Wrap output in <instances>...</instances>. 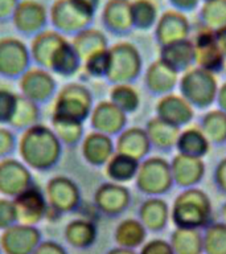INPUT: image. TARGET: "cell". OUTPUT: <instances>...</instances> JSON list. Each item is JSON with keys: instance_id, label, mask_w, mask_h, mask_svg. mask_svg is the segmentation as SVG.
<instances>
[{"instance_id": "cell-1", "label": "cell", "mask_w": 226, "mask_h": 254, "mask_svg": "<svg viewBox=\"0 0 226 254\" xmlns=\"http://www.w3.org/2000/svg\"><path fill=\"white\" fill-rule=\"evenodd\" d=\"M16 151L28 168L37 172H49L62 158L63 146L51 126L39 123L20 134Z\"/></svg>"}, {"instance_id": "cell-2", "label": "cell", "mask_w": 226, "mask_h": 254, "mask_svg": "<svg viewBox=\"0 0 226 254\" xmlns=\"http://www.w3.org/2000/svg\"><path fill=\"white\" fill-rule=\"evenodd\" d=\"M212 214L209 194L198 187L182 190L170 208V220L176 228L204 229L212 222Z\"/></svg>"}, {"instance_id": "cell-3", "label": "cell", "mask_w": 226, "mask_h": 254, "mask_svg": "<svg viewBox=\"0 0 226 254\" xmlns=\"http://www.w3.org/2000/svg\"><path fill=\"white\" fill-rule=\"evenodd\" d=\"M178 90L182 98L193 109L206 110L216 103L218 93V79L210 71L193 66L184 71L178 78Z\"/></svg>"}, {"instance_id": "cell-4", "label": "cell", "mask_w": 226, "mask_h": 254, "mask_svg": "<svg viewBox=\"0 0 226 254\" xmlns=\"http://www.w3.org/2000/svg\"><path fill=\"white\" fill-rule=\"evenodd\" d=\"M94 105V95L86 85L69 82L57 91L53 99L52 115L85 123L89 121Z\"/></svg>"}, {"instance_id": "cell-5", "label": "cell", "mask_w": 226, "mask_h": 254, "mask_svg": "<svg viewBox=\"0 0 226 254\" xmlns=\"http://www.w3.org/2000/svg\"><path fill=\"white\" fill-rule=\"evenodd\" d=\"M135 187L147 197H162L173 188L170 163L163 156H148L139 164Z\"/></svg>"}, {"instance_id": "cell-6", "label": "cell", "mask_w": 226, "mask_h": 254, "mask_svg": "<svg viewBox=\"0 0 226 254\" xmlns=\"http://www.w3.org/2000/svg\"><path fill=\"white\" fill-rule=\"evenodd\" d=\"M111 65L107 82L111 85L136 82L143 74V57L139 48L130 41L110 45Z\"/></svg>"}, {"instance_id": "cell-7", "label": "cell", "mask_w": 226, "mask_h": 254, "mask_svg": "<svg viewBox=\"0 0 226 254\" xmlns=\"http://www.w3.org/2000/svg\"><path fill=\"white\" fill-rule=\"evenodd\" d=\"M44 193L47 197L49 213L63 214L74 213L82 205V193L78 184L69 176L57 175L47 182Z\"/></svg>"}, {"instance_id": "cell-8", "label": "cell", "mask_w": 226, "mask_h": 254, "mask_svg": "<svg viewBox=\"0 0 226 254\" xmlns=\"http://www.w3.org/2000/svg\"><path fill=\"white\" fill-rule=\"evenodd\" d=\"M29 47L16 36L0 37V77L19 79L32 66Z\"/></svg>"}, {"instance_id": "cell-9", "label": "cell", "mask_w": 226, "mask_h": 254, "mask_svg": "<svg viewBox=\"0 0 226 254\" xmlns=\"http://www.w3.org/2000/svg\"><path fill=\"white\" fill-rule=\"evenodd\" d=\"M20 94L40 106L53 101L58 91L55 74L48 69L32 65L17 79Z\"/></svg>"}, {"instance_id": "cell-10", "label": "cell", "mask_w": 226, "mask_h": 254, "mask_svg": "<svg viewBox=\"0 0 226 254\" xmlns=\"http://www.w3.org/2000/svg\"><path fill=\"white\" fill-rule=\"evenodd\" d=\"M94 17L83 13L71 0H55L49 8V24L52 29L63 37H74L83 29L91 27Z\"/></svg>"}, {"instance_id": "cell-11", "label": "cell", "mask_w": 226, "mask_h": 254, "mask_svg": "<svg viewBox=\"0 0 226 254\" xmlns=\"http://www.w3.org/2000/svg\"><path fill=\"white\" fill-rule=\"evenodd\" d=\"M132 194L123 184L105 182L95 190L93 194V204L98 213L106 217L114 218L122 216L130 208Z\"/></svg>"}, {"instance_id": "cell-12", "label": "cell", "mask_w": 226, "mask_h": 254, "mask_svg": "<svg viewBox=\"0 0 226 254\" xmlns=\"http://www.w3.org/2000/svg\"><path fill=\"white\" fill-rule=\"evenodd\" d=\"M11 23L19 35L32 39L48 28L49 9L40 0H21Z\"/></svg>"}, {"instance_id": "cell-13", "label": "cell", "mask_w": 226, "mask_h": 254, "mask_svg": "<svg viewBox=\"0 0 226 254\" xmlns=\"http://www.w3.org/2000/svg\"><path fill=\"white\" fill-rule=\"evenodd\" d=\"M35 184L33 174L20 159H0V196L15 198Z\"/></svg>"}, {"instance_id": "cell-14", "label": "cell", "mask_w": 226, "mask_h": 254, "mask_svg": "<svg viewBox=\"0 0 226 254\" xmlns=\"http://www.w3.org/2000/svg\"><path fill=\"white\" fill-rule=\"evenodd\" d=\"M39 226L15 224L0 233L1 254H32L43 241Z\"/></svg>"}, {"instance_id": "cell-15", "label": "cell", "mask_w": 226, "mask_h": 254, "mask_svg": "<svg viewBox=\"0 0 226 254\" xmlns=\"http://www.w3.org/2000/svg\"><path fill=\"white\" fill-rule=\"evenodd\" d=\"M13 202H15L19 224L37 226L49 214V206L44 190L36 184L29 187L19 196H16Z\"/></svg>"}, {"instance_id": "cell-16", "label": "cell", "mask_w": 226, "mask_h": 254, "mask_svg": "<svg viewBox=\"0 0 226 254\" xmlns=\"http://www.w3.org/2000/svg\"><path fill=\"white\" fill-rule=\"evenodd\" d=\"M127 117L128 115L115 106L114 103L109 99H103L94 105L89 117V122L93 131H98L115 138L127 127Z\"/></svg>"}, {"instance_id": "cell-17", "label": "cell", "mask_w": 226, "mask_h": 254, "mask_svg": "<svg viewBox=\"0 0 226 254\" xmlns=\"http://www.w3.org/2000/svg\"><path fill=\"white\" fill-rule=\"evenodd\" d=\"M194 47V66L217 74L225 66L226 60L220 51L214 32L202 28L192 40Z\"/></svg>"}, {"instance_id": "cell-18", "label": "cell", "mask_w": 226, "mask_h": 254, "mask_svg": "<svg viewBox=\"0 0 226 254\" xmlns=\"http://www.w3.org/2000/svg\"><path fill=\"white\" fill-rule=\"evenodd\" d=\"M103 29L116 37H124L134 31L130 0H106L101 11Z\"/></svg>"}, {"instance_id": "cell-19", "label": "cell", "mask_w": 226, "mask_h": 254, "mask_svg": "<svg viewBox=\"0 0 226 254\" xmlns=\"http://www.w3.org/2000/svg\"><path fill=\"white\" fill-rule=\"evenodd\" d=\"M190 31L192 28L185 13L174 9H168L162 13L154 27L155 40L159 47L189 39Z\"/></svg>"}, {"instance_id": "cell-20", "label": "cell", "mask_w": 226, "mask_h": 254, "mask_svg": "<svg viewBox=\"0 0 226 254\" xmlns=\"http://www.w3.org/2000/svg\"><path fill=\"white\" fill-rule=\"evenodd\" d=\"M170 163L173 184L181 190L197 187L205 176L206 166L204 159L176 154Z\"/></svg>"}, {"instance_id": "cell-21", "label": "cell", "mask_w": 226, "mask_h": 254, "mask_svg": "<svg viewBox=\"0 0 226 254\" xmlns=\"http://www.w3.org/2000/svg\"><path fill=\"white\" fill-rule=\"evenodd\" d=\"M156 117L181 128L188 126L194 118V109L181 95L170 94L160 97L155 107Z\"/></svg>"}, {"instance_id": "cell-22", "label": "cell", "mask_w": 226, "mask_h": 254, "mask_svg": "<svg viewBox=\"0 0 226 254\" xmlns=\"http://www.w3.org/2000/svg\"><path fill=\"white\" fill-rule=\"evenodd\" d=\"M115 154V140L98 131L87 132L81 142V155L91 167H105Z\"/></svg>"}, {"instance_id": "cell-23", "label": "cell", "mask_w": 226, "mask_h": 254, "mask_svg": "<svg viewBox=\"0 0 226 254\" xmlns=\"http://www.w3.org/2000/svg\"><path fill=\"white\" fill-rule=\"evenodd\" d=\"M180 74L162 60H155L144 71V86L155 97L170 94L177 87Z\"/></svg>"}, {"instance_id": "cell-24", "label": "cell", "mask_w": 226, "mask_h": 254, "mask_svg": "<svg viewBox=\"0 0 226 254\" xmlns=\"http://www.w3.org/2000/svg\"><path fill=\"white\" fill-rule=\"evenodd\" d=\"M151 151L152 147L144 127H126L118 136H115V152L124 154L142 162L143 159L150 156Z\"/></svg>"}, {"instance_id": "cell-25", "label": "cell", "mask_w": 226, "mask_h": 254, "mask_svg": "<svg viewBox=\"0 0 226 254\" xmlns=\"http://www.w3.org/2000/svg\"><path fill=\"white\" fill-rule=\"evenodd\" d=\"M138 220L147 232L160 233L166 229L170 220V208L162 197H147L139 205Z\"/></svg>"}, {"instance_id": "cell-26", "label": "cell", "mask_w": 226, "mask_h": 254, "mask_svg": "<svg viewBox=\"0 0 226 254\" xmlns=\"http://www.w3.org/2000/svg\"><path fill=\"white\" fill-rule=\"evenodd\" d=\"M63 238L71 248L86 250L97 242L98 226L93 218H73L63 228Z\"/></svg>"}, {"instance_id": "cell-27", "label": "cell", "mask_w": 226, "mask_h": 254, "mask_svg": "<svg viewBox=\"0 0 226 254\" xmlns=\"http://www.w3.org/2000/svg\"><path fill=\"white\" fill-rule=\"evenodd\" d=\"M159 60H162L178 74H182L194 66V47L192 40H181L160 47Z\"/></svg>"}, {"instance_id": "cell-28", "label": "cell", "mask_w": 226, "mask_h": 254, "mask_svg": "<svg viewBox=\"0 0 226 254\" xmlns=\"http://www.w3.org/2000/svg\"><path fill=\"white\" fill-rule=\"evenodd\" d=\"M144 130L150 139L151 147L160 152H170L173 148H176L178 135L181 132V128L173 126L158 117L148 119L144 126Z\"/></svg>"}, {"instance_id": "cell-29", "label": "cell", "mask_w": 226, "mask_h": 254, "mask_svg": "<svg viewBox=\"0 0 226 254\" xmlns=\"http://www.w3.org/2000/svg\"><path fill=\"white\" fill-rule=\"evenodd\" d=\"M82 66V60L73 47L69 39H63L56 48L49 63V70L63 78H70L79 71Z\"/></svg>"}, {"instance_id": "cell-30", "label": "cell", "mask_w": 226, "mask_h": 254, "mask_svg": "<svg viewBox=\"0 0 226 254\" xmlns=\"http://www.w3.org/2000/svg\"><path fill=\"white\" fill-rule=\"evenodd\" d=\"M66 37L59 35L58 32L53 31V29H45L35 37H32L31 43H29V52H31L32 64L36 66L44 67L49 70V63L53 53H55L56 48L58 47L61 41Z\"/></svg>"}, {"instance_id": "cell-31", "label": "cell", "mask_w": 226, "mask_h": 254, "mask_svg": "<svg viewBox=\"0 0 226 254\" xmlns=\"http://www.w3.org/2000/svg\"><path fill=\"white\" fill-rule=\"evenodd\" d=\"M148 232L138 218H124L114 230V241L119 248L136 250L147 241Z\"/></svg>"}, {"instance_id": "cell-32", "label": "cell", "mask_w": 226, "mask_h": 254, "mask_svg": "<svg viewBox=\"0 0 226 254\" xmlns=\"http://www.w3.org/2000/svg\"><path fill=\"white\" fill-rule=\"evenodd\" d=\"M176 150L177 154L204 159L209 154L210 142L200 127H186L178 135Z\"/></svg>"}, {"instance_id": "cell-33", "label": "cell", "mask_w": 226, "mask_h": 254, "mask_svg": "<svg viewBox=\"0 0 226 254\" xmlns=\"http://www.w3.org/2000/svg\"><path fill=\"white\" fill-rule=\"evenodd\" d=\"M140 162L124 154L115 152L105 166V175L109 182L126 184L135 180Z\"/></svg>"}, {"instance_id": "cell-34", "label": "cell", "mask_w": 226, "mask_h": 254, "mask_svg": "<svg viewBox=\"0 0 226 254\" xmlns=\"http://www.w3.org/2000/svg\"><path fill=\"white\" fill-rule=\"evenodd\" d=\"M70 41L82 61L95 52L103 51L110 47L106 33L93 25L77 33L74 37H71Z\"/></svg>"}, {"instance_id": "cell-35", "label": "cell", "mask_w": 226, "mask_h": 254, "mask_svg": "<svg viewBox=\"0 0 226 254\" xmlns=\"http://www.w3.org/2000/svg\"><path fill=\"white\" fill-rule=\"evenodd\" d=\"M51 127L63 148L65 147L73 148V147L79 146L86 135L85 134V123L74 121V119L52 115Z\"/></svg>"}, {"instance_id": "cell-36", "label": "cell", "mask_w": 226, "mask_h": 254, "mask_svg": "<svg viewBox=\"0 0 226 254\" xmlns=\"http://www.w3.org/2000/svg\"><path fill=\"white\" fill-rule=\"evenodd\" d=\"M41 115L43 114H41L40 105L32 102L31 99L19 94L15 111H13V115H12L11 122H9L8 127H11L12 130L23 132V131L28 130L29 127L41 123Z\"/></svg>"}, {"instance_id": "cell-37", "label": "cell", "mask_w": 226, "mask_h": 254, "mask_svg": "<svg viewBox=\"0 0 226 254\" xmlns=\"http://www.w3.org/2000/svg\"><path fill=\"white\" fill-rule=\"evenodd\" d=\"M174 254H204V240L200 229L176 228L170 237Z\"/></svg>"}, {"instance_id": "cell-38", "label": "cell", "mask_w": 226, "mask_h": 254, "mask_svg": "<svg viewBox=\"0 0 226 254\" xmlns=\"http://www.w3.org/2000/svg\"><path fill=\"white\" fill-rule=\"evenodd\" d=\"M198 127L205 134L210 144L214 146L226 144V113L220 109L208 110L200 118Z\"/></svg>"}, {"instance_id": "cell-39", "label": "cell", "mask_w": 226, "mask_h": 254, "mask_svg": "<svg viewBox=\"0 0 226 254\" xmlns=\"http://www.w3.org/2000/svg\"><path fill=\"white\" fill-rule=\"evenodd\" d=\"M134 29L150 31L156 25L160 13L155 0H130Z\"/></svg>"}, {"instance_id": "cell-40", "label": "cell", "mask_w": 226, "mask_h": 254, "mask_svg": "<svg viewBox=\"0 0 226 254\" xmlns=\"http://www.w3.org/2000/svg\"><path fill=\"white\" fill-rule=\"evenodd\" d=\"M198 19L202 28L212 32L226 27V0L204 1L198 11Z\"/></svg>"}, {"instance_id": "cell-41", "label": "cell", "mask_w": 226, "mask_h": 254, "mask_svg": "<svg viewBox=\"0 0 226 254\" xmlns=\"http://www.w3.org/2000/svg\"><path fill=\"white\" fill-rule=\"evenodd\" d=\"M109 101L119 107L127 115L132 114L140 107V94L130 83L113 85L109 93Z\"/></svg>"}, {"instance_id": "cell-42", "label": "cell", "mask_w": 226, "mask_h": 254, "mask_svg": "<svg viewBox=\"0 0 226 254\" xmlns=\"http://www.w3.org/2000/svg\"><path fill=\"white\" fill-rule=\"evenodd\" d=\"M204 254H226V224L210 222L202 232Z\"/></svg>"}, {"instance_id": "cell-43", "label": "cell", "mask_w": 226, "mask_h": 254, "mask_svg": "<svg viewBox=\"0 0 226 254\" xmlns=\"http://www.w3.org/2000/svg\"><path fill=\"white\" fill-rule=\"evenodd\" d=\"M110 48V47H109ZM95 52L82 61L83 70L91 78H106L110 71V49Z\"/></svg>"}, {"instance_id": "cell-44", "label": "cell", "mask_w": 226, "mask_h": 254, "mask_svg": "<svg viewBox=\"0 0 226 254\" xmlns=\"http://www.w3.org/2000/svg\"><path fill=\"white\" fill-rule=\"evenodd\" d=\"M19 94L9 87L0 86V126H8L15 111Z\"/></svg>"}, {"instance_id": "cell-45", "label": "cell", "mask_w": 226, "mask_h": 254, "mask_svg": "<svg viewBox=\"0 0 226 254\" xmlns=\"http://www.w3.org/2000/svg\"><path fill=\"white\" fill-rule=\"evenodd\" d=\"M15 224H17V213L13 198L0 196V232L11 228Z\"/></svg>"}, {"instance_id": "cell-46", "label": "cell", "mask_w": 226, "mask_h": 254, "mask_svg": "<svg viewBox=\"0 0 226 254\" xmlns=\"http://www.w3.org/2000/svg\"><path fill=\"white\" fill-rule=\"evenodd\" d=\"M17 150V136L8 126H0V159L9 158Z\"/></svg>"}, {"instance_id": "cell-47", "label": "cell", "mask_w": 226, "mask_h": 254, "mask_svg": "<svg viewBox=\"0 0 226 254\" xmlns=\"http://www.w3.org/2000/svg\"><path fill=\"white\" fill-rule=\"evenodd\" d=\"M138 254H174L170 241L163 238H152L142 245Z\"/></svg>"}, {"instance_id": "cell-48", "label": "cell", "mask_w": 226, "mask_h": 254, "mask_svg": "<svg viewBox=\"0 0 226 254\" xmlns=\"http://www.w3.org/2000/svg\"><path fill=\"white\" fill-rule=\"evenodd\" d=\"M32 254H69L66 248L53 240H43Z\"/></svg>"}, {"instance_id": "cell-49", "label": "cell", "mask_w": 226, "mask_h": 254, "mask_svg": "<svg viewBox=\"0 0 226 254\" xmlns=\"http://www.w3.org/2000/svg\"><path fill=\"white\" fill-rule=\"evenodd\" d=\"M213 183L216 188L226 196V156L222 158L214 168Z\"/></svg>"}, {"instance_id": "cell-50", "label": "cell", "mask_w": 226, "mask_h": 254, "mask_svg": "<svg viewBox=\"0 0 226 254\" xmlns=\"http://www.w3.org/2000/svg\"><path fill=\"white\" fill-rule=\"evenodd\" d=\"M21 0H0V23H9Z\"/></svg>"}, {"instance_id": "cell-51", "label": "cell", "mask_w": 226, "mask_h": 254, "mask_svg": "<svg viewBox=\"0 0 226 254\" xmlns=\"http://www.w3.org/2000/svg\"><path fill=\"white\" fill-rule=\"evenodd\" d=\"M168 3L174 11L181 12V13H190L200 7L201 0H168Z\"/></svg>"}, {"instance_id": "cell-52", "label": "cell", "mask_w": 226, "mask_h": 254, "mask_svg": "<svg viewBox=\"0 0 226 254\" xmlns=\"http://www.w3.org/2000/svg\"><path fill=\"white\" fill-rule=\"evenodd\" d=\"M75 7H78L83 13L90 17H94L101 7V0H71Z\"/></svg>"}, {"instance_id": "cell-53", "label": "cell", "mask_w": 226, "mask_h": 254, "mask_svg": "<svg viewBox=\"0 0 226 254\" xmlns=\"http://www.w3.org/2000/svg\"><path fill=\"white\" fill-rule=\"evenodd\" d=\"M216 103H217V109H220L221 111L226 113V81L218 87Z\"/></svg>"}, {"instance_id": "cell-54", "label": "cell", "mask_w": 226, "mask_h": 254, "mask_svg": "<svg viewBox=\"0 0 226 254\" xmlns=\"http://www.w3.org/2000/svg\"><path fill=\"white\" fill-rule=\"evenodd\" d=\"M214 36H216V43H217L220 51H221V53L226 60V27L221 28L220 31L214 32Z\"/></svg>"}, {"instance_id": "cell-55", "label": "cell", "mask_w": 226, "mask_h": 254, "mask_svg": "<svg viewBox=\"0 0 226 254\" xmlns=\"http://www.w3.org/2000/svg\"><path fill=\"white\" fill-rule=\"evenodd\" d=\"M106 254H138L136 250L126 249V248H119V246H115L113 249H110Z\"/></svg>"}, {"instance_id": "cell-56", "label": "cell", "mask_w": 226, "mask_h": 254, "mask_svg": "<svg viewBox=\"0 0 226 254\" xmlns=\"http://www.w3.org/2000/svg\"><path fill=\"white\" fill-rule=\"evenodd\" d=\"M220 216H221V222L226 224V201L221 205V209H220Z\"/></svg>"}, {"instance_id": "cell-57", "label": "cell", "mask_w": 226, "mask_h": 254, "mask_svg": "<svg viewBox=\"0 0 226 254\" xmlns=\"http://www.w3.org/2000/svg\"><path fill=\"white\" fill-rule=\"evenodd\" d=\"M204 1H209V0H201V3H204Z\"/></svg>"}, {"instance_id": "cell-58", "label": "cell", "mask_w": 226, "mask_h": 254, "mask_svg": "<svg viewBox=\"0 0 226 254\" xmlns=\"http://www.w3.org/2000/svg\"><path fill=\"white\" fill-rule=\"evenodd\" d=\"M0 254H1V250H0Z\"/></svg>"}]
</instances>
